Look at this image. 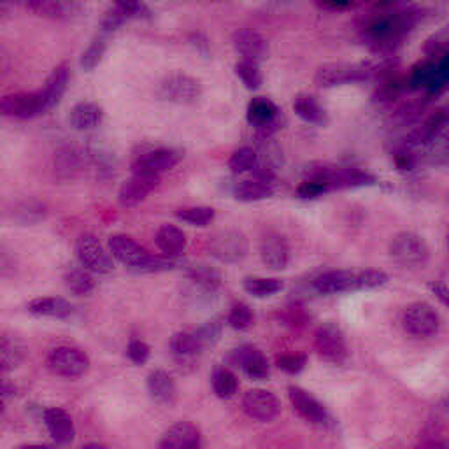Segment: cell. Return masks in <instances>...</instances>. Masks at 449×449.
Instances as JSON below:
<instances>
[{"label": "cell", "instance_id": "cell-1", "mask_svg": "<svg viewBox=\"0 0 449 449\" xmlns=\"http://www.w3.org/2000/svg\"><path fill=\"white\" fill-rule=\"evenodd\" d=\"M390 254L399 265L413 269V267H423L428 262L430 250L423 237L413 232H402L391 239Z\"/></svg>", "mask_w": 449, "mask_h": 449}, {"label": "cell", "instance_id": "cell-2", "mask_svg": "<svg viewBox=\"0 0 449 449\" xmlns=\"http://www.w3.org/2000/svg\"><path fill=\"white\" fill-rule=\"evenodd\" d=\"M47 367L53 374L67 379L81 377L90 369V358L85 351L71 346H60L47 355Z\"/></svg>", "mask_w": 449, "mask_h": 449}, {"label": "cell", "instance_id": "cell-3", "mask_svg": "<svg viewBox=\"0 0 449 449\" xmlns=\"http://www.w3.org/2000/svg\"><path fill=\"white\" fill-rule=\"evenodd\" d=\"M209 251L219 262H241L248 254V239L243 232L235 230V228H225V230L216 232L209 239Z\"/></svg>", "mask_w": 449, "mask_h": 449}, {"label": "cell", "instance_id": "cell-4", "mask_svg": "<svg viewBox=\"0 0 449 449\" xmlns=\"http://www.w3.org/2000/svg\"><path fill=\"white\" fill-rule=\"evenodd\" d=\"M0 111L6 118H12V120H30V118L46 113L47 107L43 90H37L8 95L2 98Z\"/></svg>", "mask_w": 449, "mask_h": 449}, {"label": "cell", "instance_id": "cell-5", "mask_svg": "<svg viewBox=\"0 0 449 449\" xmlns=\"http://www.w3.org/2000/svg\"><path fill=\"white\" fill-rule=\"evenodd\" d=\"M160 95L174 104H193L202 95V85L199 79L183 72H174L160 83Z\"/></svg>", "mask_w": 449, "mask_h": 449}, {"label": "cell", "instance_id": "cell-6", "mask_svg": "<svg viewBox=\"0 0 449 449\" xmlns=\"http://www.w3.org/2000/svg\"><path fill=\"white\" fill-rule=\"evenodd\" d=\"M439 314L432 305L425 302H414L407 305L402 314V325L410 336L430 337L437 333L439 330Z\"/></svg>", "mask_w": 449, "mask_h": 449}, {"label": "cell", "instance_id": "cell-7", "mask_svg": "<svg viewBox=\"0 0 449 449\" xmlns=\"http://www.w3.org/2000/svg\"><path fill=\"white\" fill-rule=\"evenodd\" d=\"M76 251H78V258L81 265L86 270H90V272L106 274L113 269V262H111L109 254L104 251L100 241L95 235H81L78 239V244H76Z\"/></svg>", "mask_w": 449, "mask_h": 449}, {"label": "cell", "instance_id": "cell-8", "mask_svg": "<svg viewBox=\"0 0 449 449\" xmlns=\"http://www.w3.org/2000/svg\"><path fill=\"white\" fill-rule=\"evenodd\" d=\"M314 349L321 358L332 364H342L348 356L346 340L339 328L333 325H325L318 328L316 336H314Z\"/></svg>", "mask_w": 449, "mask_h": 449}, {"label": "cell", "instance_id": "cell-9", "mask_svg": "<svg viewBox=\"0 0 449 449\" xmlns=\"http://www.w3.org/2000/svg\"><path fill=\"white\" fill-rule=\"evenodd\" d=\"M243 409L246 410L250 418L258 419V421H272L281 413V404L278 397L270 391L254 388L244 395Z\"/></svg>", "mask_w": 449, "mask_h": 449}, {"label": "cell", "instance_id": "cell-10", "mask_svg": "<svg viewBox=\"0 0 449 449\" xmlns=\"http://www.w3.org/2000/svg\"><path fill=\"white\" fill-rule=\"evenodd\" d=\"M109 250L116 260H120V262L125 263V265L132 267V269L141 270V272L146 263H148L149 258L153 256L146 248H142L141 244L135 243L132 237L123 234L113 235V237L109 239Z\"/></svg>", "mask_w": 449, "mask_h": 449}, {"label": "cell", "instance_id": "cell-11", "mask_svg": "<svg viewBox=\"0 0 449 449\" xmlns=\"http://www.w3.org/2000/svg\"><path fill=\"white\" fill-rule=\"evenodd\" d=\"M372 74L371 65L360 63V65H349V63H330L321 67L316 74V83L320 86H333L340 83L358 81Z\"/></svg>", "mask_w": 449, "mask_h": 449}, {"label": "cell", "instance_id": "cell-12", "mask_svg": "<svg viewBox=\"0 0 449 449\" xmlns=\"http://www.w3.org/2000/svg\"><path fill=\"white\" fill-rule=\"evenodd\" d=\"M160 184V174L133 172V176L125 181L120 190V202L127 207L137 206Z\"/></svg>", "mask_w": 449, "mask_h": 449}, {"label": "cell", "instance_id": "cell-13", "mask_svg": "<svg viewBox=\"0 0 449 449\" xmlns=\"http://www.w3.org/2000/svg\"><path fill=\"white\" fill-rule=\"evenodd\" d=\"M288 397L295 413L309 423H323L327 419V409L323 404L300 386H289Z\"/></svg>", "mask_w": 449, "mask_h": 449}, {"label": "cell", "instance_id": "cell-14", "mask_svg": "<svg viewBox=\"0 0 449 449\" xmlns=\"http://www.w3.org/2000/svg\"><path fill=\"white\" fill-rule=\"evenodd\" d=\"M260 256L270 269H285L289 262V248L286 239L278 232H267L260 241Z\"/></svg>", "mask_w": 449, "mask_h": 449}, {"label": "cell", "instance_id": "cell-15", "mask_svg": "<svg viewBox=\"0 0 449 449\" xmlns=\"http://www.w3.org/2000/svg\"><path fill=\"white\" fill-rule=\"evenodd\" d=\"M179 162V155L172 149H153L142 153L132 164L133 172H148V174H162L174 168Z\"/></svg>", "mask_w": 449, "mask_h": 449}, {"label": "cell", "instance_id": "cell-16", "mask_svg": "<svg viewBox=\"0 0 449 449\" xmlns=\"http://www.w3.org/2000/svg\"><path fill=\"white\" fill-rule=\"evenodd\" d=\"M44 423H46L51 437L55 439V442H58V444H67L74 439V421H72L71 414L62 407H50L44 410Z\"/></svg>", "mask_w": 449, "mask_h": 449}, {"label": "cell", "instance_id": "cell-17", "mask_svg": "<svg viewBox=\"0 0 449 449\" xmlns=\"http://www.w3.org/2000/svg\"><path fill=\"white\" fill-rule=\"evenodd\" d=\"M197 446H200V430L188 421L172 425L160 441V448L164 449H188Z\"/></svg>", "mask_w": 449, "mask_h": 449}, {"label": "cell", "instance_id": "cell-18", "mask_svg": "<svg viewBox=\"0 0 449 449\" xmlns=\"http://www.w3.org/2000/svg\"><path fill=\"white\" fill-rule=\"evenodd\" d=\"M235 50L243 55L244 60L250 62H260L267 56V41L258 32L253 30H239L234 34Z\"/></svg>", "mask_w": 449, "mask_h": 449}, {"label": "cell", "instance_id": "cell-19", "mask_svg": "<svg viewBox=\"0 0 449 449\" xmlns=\"http://www.w3.org/2000/svg\"><path fill=\"white\" fill-rule=\"evenodd\" d=\"M171 349L174 358L179 364L188 365L195 362V358L204 349V344L197 336V332H177L171 339Z\"/></svg>", "mask_w": 449, "mask_h": 449}, {"label": "cell", "instance_id": "cell-20", "mask_svg": "<svg viewBox=\"0 0 449 449\" xmlns=\"http://www.w3.org/2000/svg\"><path fill=\"white\" fill-rule=\"evenodd\" d=\"M355 281L356 274L349 272V270H328V272L318 276L313 285L323 295H332V293L355 289Z\"/></svg>", "mask_w": 449, "mask_h": 449}, {"label": "cell", "instance_id": "cell-21", "mask_svg": "<svg viewBox=\"0 0 449 449\" xmlns=\"http://www.w3.org/2000/svg\"><path fill=\"white\" fill-rule=\"evenodd\" d=\"M148 391L153 400H157L158 404H165V406H171L177 397L176 381L172 379L168 372L160 371V369L153 371L148 375Z\"/></svg>", "mask_w": 449, "mask_h": 449}, {"label": "cell", "instance_id": "cell-22", "mask_svg": "<svg viewBox=\"0 0 449 449\" xmlns=\"http://www.w3.org/2000/svg\"><path fill=\"white\" fill-rule=\"evenodd\" d=\"M237 364L251 379H265L269 375V362L265 355L254 346H243L235 351Z\"/></svg>", "mask_w": 449, "mask_h": 449}, {"label": "cell", "instance_id": "cell-23", "mask_svg": "<svg viewBox=\"0 0 449 449\" xmlns=\"http://www.w3.org/2000/svg\"><path fill=\"white\" fill-rule=\"evenodd\" d=\"M28 311L36 316L47 318H67L71 316L74 307L71 302L60 297H39L28 304Z\"/></svg>", "mask_w": 449, "mask_h": 449}, {"label": "cell", "instance_id": "cell-24", "mask_svg": "<svg viewBox=\"0 0 449 449\" xmlns=\"http://www.w3.org/2000/svg\"><path fill=\"white\" fill-rule=\"evenodd\" d=\"M104 111L94 102H79L71 111V123L78 130H90L100 125Z\"/></svg>", "mask_w": 449, "mask_h": 449}, {"label": "cell", "instance_id": "cell-25", "mask_svg": "<svg viewBox=\"0 0 449 449\" xmlns=\"http://www.w3.org/2000/svg\"><path fill=\"white\" fill-rule=\"evenodd\" d=\"M157 246L167 256H176L186 248V235L174 225H162L157 232Z\"/></svg>", "mask_w": 449, "mask_h": 449}, {"label": "cell", "instance_id": "cell-26", "mask_svg": "<svg viewBox=\"0 0 449 449\" xmlns=\"http://www.w3.org/2000/svg\"><path fill=\"white\" fill-rule=\"evenodd\" d=\"M404 30V21L400 16H381L372 21L367 28V34L375 43H384L399 36Z\"/></svg>", "mask_w": 449, "mask_h": 449}, {"label": "cell", "instance_id": "cell-27", "mask_svg": "<svg viewBox=\"0 0 449 449\" xmlns=\"http://www.w3.org/2000/svg\"><path fill=\"white\" fill-rule=\"evenodd\" d=\"M67 83H69V69H67V65L56 67L53 74L50 76V79H47L46 86L43 88V95L44 100H46L47 111L58 104L62 95L65 94Z\"/></svg>", "mask_w": 449, "mask_h": 449}, {"label": "cell", "instance_id": "cell-28", "mask_svg": "<svg viewBox=\"0 0 449 449\" xmlns=\"http://www.w3.org/2000/svg\"><path fill=\"white\" fill-rule=\"evenodd\" d=\"M276 116H278V107L267 98L258 97L251 100L248 106V122L258 129L269 127Z\"/></svg>", "mask_w": 449, "mask_h": 449}, {"label": "cell", "instance_id": "cell-29", "mask_svg": "<svg viewBox=\"0 0 449 449\" xmlns=\"http://www.w3.org/2000/svg\"><path fill=\"white\" fill-rule=\"evenodd\" d=\"M328 184L333 188H351L362 186V184H371L374 177L367 172H362L358 168H340L337 172H328Z\"/></svg>", "mask_w": 449, "mask_h": 449}, {"label": "cell", "instance_id": "cell-30", "mask_svg": "<svg viewBox=\"0 0 449 449\" xmlns=\"http://www.w3.org/2000/svg\"><path fill=\"white\" fill-rule=\"evenodd\" d=\"M272 193L270 190V181L256 177L253 181H244L235 188V199L243 200V202H254V200H262Z\"/></svg>", "mask_w": 449, "mask_h": 449}, {"label": "cell", "instance_id": "cell-31", "mask_svg": "<svg viewBox=\"0 0 449 449\" xmlns=\"http://www.w3.org/2000/svg\"><path fill=\"white\" fill-rule=\"evenodd\" d=\"M239 381L235 377V374L228 369H218L212 375V390L218 395L219 399H232L237 393Z\"/></svg>", "mask_w": 449, "mask_h": 449}, {"label": "cell", "instance_id": "cell-32", "mask_svg": "<svg viewBox=\"0 0 449 449\" xmlns=\"http://www.w3.org/2000/svg\"><path fill=\"white\" fill-rule=\"evenodd\" d=\"M244 289L254 297H270L283 289V281L278 278H246Z\"/></svg>", "mask_w": 449, "mask_h": 449}, {"label": "cell", "instance_id": "cell-33", "mask_svg": "<svg viewBox=\"0 0 449 449\" xmlns=\"http://www.w3.org/2000/svg\"><path fill=\"white\" fill-rule=\"evenodd\" d=\"M293 109H295V113H297L302 120H305V122H311V123L323 122L325 118L323 109H321L320 104H318L311 95H300V97L295 98V102H293Z\"/></svg>", "mask_w": 449, "mask_h": 449}, {"label": "cell", "instance_id": "cell-34", "mask_svg": "<svg viewBox=\"0 0 449 449\" xmlns=\"http://www.w3.org/2000/svg\"><path fill=\"white\" fill-rule=\"evenodd\" d=\"M27 8L37 16L47 20H63L67 18V9L58 0H27Z\"/></svg>", "mask_w": 449, "mask_h": 449}, {"label": "cell", "instance_id": "cell-35", "mask_svg": "<svg viewBox=\"0 0 449 449\" xmlns=\"http://www.w3.org/2000/svg\"><path fill=\"white\" fill-rule=\"evenodd\" d=\"M176 215L177 218L190 223V225H195V227H207V225L215 219V209L206 206H190V207H181Z\"/></svg>", "mask_w": 449, "mask_h": 449}, {"label": "cell", "instance_id": "cell-36", "mask_svg": "<svg viewBox=\"0 0 449 449\" xmlns=\"http://www.w3.org/2000/svg\"><path fill=\"white\" fill-rule=\"evenodd\" d=\"M190 278H192L193 283L202 286L204 289H209V292H215V289L221 285V276H219L218 270L207 265L193 267V269L190 270Z\"/></svg>", "mask_w": 449, "mask_h": 449}, {"label": "cell", "instance_id": "cell-37", "mask_svg": "<svg viewBox=\"0 0 449 449\" xmlns=\"http://www.w3.org/2000/svg\"><path fill=\"white\" fill-rule=\"evenodd\" d=\"M0 353H2V369H4V372L18 367L21 360H23V349H21V346L16 342L14 339H9L8 336L2 339Z\"/></svg>", "mask_w": 449, "mask_h": 449}, {"label": "cell", "instance_id": "cell-38", "mask_svg": "<svg viewBox=\"0 0 449 449\" xmlns=\"http://www.w3.org/2000/svg\"><path fill=\"white\" fill-rule=\"evenodd\" d=\"M235 74L241 78V81L246 85V88L250 90H256L262 85V74L258 69L256 62H250V60H241L235 65Z\"/></svg>", "mask_w": 449, "mask_h": 449}, {"label": "cell", "instance_id": "cell-39", "mask_svg": "<svg viewBox=\"0 0 449 449\" xmlns=\"http://www.w3.org/2000/svg\"><path fill=\"white\" fill-rule=\"evenodd\" d=\"M256 153L251 148H241L237 151L232 153L230 160H228V167L235 174H243V172L253 171L256 167Z\"/></svg>", "mask_w": 449, "mask_h": 449}, {"label": "cell", "instance_id": "cell-40", "mask_svg": "<svg viewBox=\"0 0 449 449\" xmlns=\"http://www.w3.org/2000/svg\"><path fill=\"white\" fill-rule=\"evenodd\" d=\"M65 283L67 286H69V289L74 292L76 295H86V293H90L95 286L94 278H91L86 270L81 269H74L71 270V272H67Z\"/></svg>", "mask_w": 449, "mask_h": 449}, {"label": "cell", "instance_id": "cell-41", "mask_svg": "<svg viewBox=\"0 0 449 449\" xmlns=\"http://www.w3.org/2000/svg\"><path fill=\"white\" fill-rule=\"evenodd\" d=\"M253 311L250 309V305L243 304V302L235 304L234 307L230 309V313H228V323H230V327L235 328V330H248V328L253 325Z\"/></svg>", "mask_w": 449, "mask_h": 449}, {"label": "cell", "instance_id": "cell-42", "mask_svg": "<svg viewBox=\"0 0 449 449\" xmlns=\"http://www.w3.org/2000/svg\"><path fill=\"white\" fill-rule=\"evenodd\" d=\"M386 281H388V276L383 272V270L369 269V270H364V272L356 274L355 288L356 289H372V288H377V286L386 285Z\"/></svg>", "mask_w": 449, "mask_h": 449}, {"label": "cell", "instance_id": "cell-43", "mask_svg": "<svg viewBox=\"0 0 449 449\" xmlns=\"http://www.w3.org/2000/svg\"><path fill=\"white\" fill-rule=\"evenodd\" d=\"M221 330H223L221 321L212 320V321H207V323L202 325L200 328H197L195 332L197 336H199V339L202 340L204 348H207V346H215V344L218 342L219 337H221Z\"/></svg>", "mask_w": 449, "mask_h": 449}, {"label": "cell", "instance_id": "cell-44", "mask_svg": "<svg viewBox=\"0 0 449 449\" xmlns=\"http://www.w3.org/2000/svg\"><path fill=\"white\" fill-rule=\"evenodd\" d=\"M276 364L288 374H298L305 367V355H302V353H283V355H278Z\"/></svg>", "mask_w": 449, "mask_h": 449}, {"label": "cell", "instance_id": "cell-45", "mask_svg": "<svg viewBox=\"0 0 449 449\" xmlns=\"http://www.w3.org/2000/svg\"><path fill=\"white\" fill-rule=\"evenodd\" d=\"M104 51H106V43L104 41H95L88 50L83 53L81 56V67L85 71H94L95 67L100 63L102 56H104Z\"/></svg>", "mask_w": 449, "mask_h": 449}, {"label": "cell", "instance_id": "cell-46", "mask_svg": "<svg viewBox=\"0 0 449 449\" xmlns=\"http://www.w3.org/2000/svg\"><path fill=\"white\" fill-rule=\"evenodd\" d=\"M448 81H449V55L444 56L439 63H435L434 78H432V81H430L428 90L439 91Z\"/></svg>", "mask_w": 449, "mask_h": 449}, {"label": "cell", "instance_id": "cell-47", "mask_svg": "<svg viewBox=\"0 0 449 449\" xmlns=\"http://www.w3.org/2000/svg\"><path fill=\"white\" fill-rule=\"evenodd\" d=\"M127 355H129V358L132 360L133 364L142 365L148 362L149 355H151V348H149L146 342H142V340L135 339L129 344V348H127Z\"/></svg>", "mask_w": 449, "mask_h": 449}, {"label": "cell", "instance_id": "cell-48", "mask_svg": "<svg viewBox=\"0 0 449 449\" xmlns=\"http://www.w3.org/2000/svg\"><path fill=\"white\" fill-rule=\"evenodd\" d=\"M285 321L288 325H292V327L298 328L304 327L305 321H307V316H305V313L300 307H289L285 314Z\"/></svg>", "mask_w": 449, "mask_h": 449}, {"label": "cell", "instance_id": "cell-49", "mask_svg": "<svg viewBox=\"0 0 449 449\" xmlns=\"http://www.w3.org/2000/svg\"><path fill=\"white\" fill-rule=\"evenodd\" d=\"M114 4L118 6V9L125 14H132V12L139 11L141 8V0H114Z\"/></svg>", "mask_w": 449, "mask_h": 449}, {"label": "cell", "instance_id": "cell-50", "mask_svg": "<svg viewBox=\"0 0 449 449\" xmlns=\"http://www.w3.org/2000/svg\"><path fill=\"white\" fill-rule=\"evenodd\" d=\"M353 0H316V4L325 9H344L351 4Z\"/></svg>", "mask_w": 449, "mask_h": 449}, {"label": "cell", "instance_id": "cell-51", "mask_svg": "<svg viewBox=\"0 0 449 449\" xmlns=\"http://www.w3.org/2000/svg\"><path fill=\"white\" fill-rule=\"evenodd\" d=\"M432 292L437 295V298L442 302V304L449 307V286L442 285V283H437V285H432Z\"/></svg>", "mask_w": 449, "mask_h": 449}]
</instances>
